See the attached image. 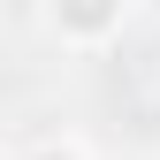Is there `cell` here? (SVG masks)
Instances as JSON below:
<instances>
[{"instance_id":"6da1fadb","label":"cell","mask_w":160,"mask_h":160,"mask_svg":"<svg viewBox=\"0 0 160 160\" xmlns=\"http://www.w3.org/2000/svg\"><path fill=\"white\" fill-rule=\"evenodd\" d=\"M145 8V0H38V15H46V38H61L76 53H99L114 46V38L130 31V15Z\"/></svg>"},{"instance_id":"7a4b0ae2","label":"cell","mask_w":160,"mask_h":160,"mask_svg":"<svg viewBox=\"0 0 160 160\" xmlns=\"http://www.w3.org/2000/svg\"><path fill=\"white\" fill-rule=\"evenodd\" d=\"M8 160H92V145L84 137H23Z\"/></svg>"},{"instance_id":"3957f363","label":"cell","mask_w":160,"mask_h":160,"mask_svg":"<svg viewBox=\"0 0 160 160\" xmlns=\"http://www.w3.org/2000/svg\"><path fill=\"white\" fill-rule=\"evenodd\" d=\"M145 15H160V0H145Z\"/></svg>"}]
</instances>
